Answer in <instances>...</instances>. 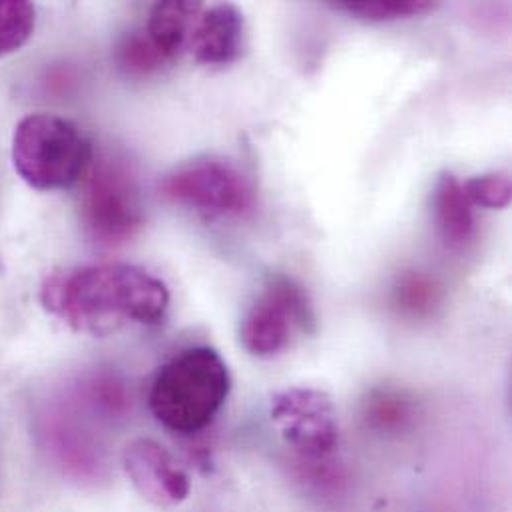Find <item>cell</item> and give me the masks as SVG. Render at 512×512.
<instances>
[{
	"instance_id": "6da1fadb",
	"label": "cell",
	"mask_w": 512,
	"mask_h": 512,
	"mask_svg": "<svg viewBox=\"0 0 512 512\" xmlns=\"http://www.w3.org/2000/svg\"><path fill=\"white\" fill-rule=\"evenodd\" d=\"M40 299L70 329L92 337H108L132 325H156L170 307L166 283L126 263L52 273L42 283Z\"/></svg>"
},
{
	"instance_id": "7a4b0ae2",
	"label": "cell",
	"mask_w": 512,
	"mask_h": 512,
	"mask_svg": "<svg viewBox=\"0 0 512 512\" xmlns=\"http://www.w3.org/2000/svg\"><path fill=\"white\" fill-rule=\"evenodd\" d=\"M232 389L226 361L212 347H192L172 357L150 389V411L168 431L196 435L224 407Z\"/></svg>"
},
{
	"instance_id": "3957f363",
	"label": "cell",
	"mask_w": 512,
	"mask_h": 512,
	"mask_svg": "<svg viewBox=\"0 0 512 512\" xmlns=\"http://www.w3.org/2000/svg\"><path fill=\"white\" fill-rule=\"evenodd\" d=\"M12 164L36 190H62L92 164V148L72 122L54 114L22 118L12 136Z\"/></svg>"
},
{
	"instance_id": "277c9868",
	"label": "cell",
	"mask_w": 512,
	"mask_h": 512,
	"mask_svg": "<svg viewBox=\"0 0 512 512\" xmlns=\"http://www.w3.org/2000/svg\"><path fill=\"white\" fill-rule=\"evenodd\" d=\"M86 234L106 248L132 240L144 226V204L132 168L118 158H102L90 168L82 196Z\"/></svg>"
},
{
	"instance_id": "5b68a950",
	"label": "cell",
	"mask_w": 512,
	"mask_h": 512,
	"mask_svg": "<svg viewBox=\"0 0 512 512\" xmlns=\"http://www.w3.org/2000/svg\"><path fill=\"white\" fill-rule=\"evenodd\" d=\"M313 323V309L301 285L285 275H275L248 309L240 339L248 353L275 357L293 343L297 333L311 331Z\"/></svg>"
},
{
	"instance_id": "8992f818",
	"label": "cell",
	"mask_w": 512,
	"mask_h": 512,
	"mask_svg": "<svg viewBox=\"0 0 512 512\" xmlns=\"http://www.w3.org/2000/svg\"><path fill=\"white\" fill-rule=\"evenodd\" d=\"M271 423L303 461L325 465L339 447V423L331 397L311 387H291L271 401Z\"/></svg>"
},
{
	"instance_id": "52a82bcc",
	"label": "cell",
	"mask_w": 512,
	"mask_h": 512,
	"mask_svg": "<svg viewBox=\"0 0 512 512\" xmlns=\"http://www.w3.org/2000/svg\"><path fill=\"white\" fill-rule=\"evenodd\" d=\"M166 200L204 216H242L254 204L248 178L230 162L198 160L168 174L160 186Z\"/></svg>"
},
{
	"instance_id": "ba28073f",
	"label": "cell",
	"mask_w": 512,
	"mask_h": 512,
	"mask_svg": "<svg viewBox=\"0 0 512 512\" xmlns=\"http://www.w3.org/2000/svg\"><path fill=\"white\" fill-rule=\"evenodd\" d=\"M122 467L138 495L156 507H176L190 495V477L154 439H134L122 451Z\"/></svg>"
},
{
	"instance_id": "9c48e42d",
	"label": "cell",
	"mask_w": 512,
	"mask_h": 512,
	"mask_svg": "<svg viewBox=\"0 0 512 512\" xmlns=\"http://www.w3.org/2000/svg\"><path fill=\"white\" fill-rule=\"evenodd\" d=\"M246 22L234 4H214L204 8L192 28L188 48L206 66H226L238 60L244 48Z\"/></svg>"
},
{
	"instance_id": "30bf717a",
	"label": "cell",
	"mask_w": 512,
	"mask_h": 512,
	"mask_svg": "<svg viewBox=\"0 0 512 512\" xmlns=\"http://www.w3.org/2000/svg\"><path fill=\"white\" fill-rule=\"evenodd\" d=\"M435 224L445 246L459 250L467 246L475 236L473 202L469 200L463 182L445 172L439 176L433 196Z\"/></svg>"
},
{
	"instance_id": "8fae6325",
	"label": "cell",
	"mask_w": 512,
	"mask_h": 512,
	"mask_svg": "<svg viewBox=\"0 0 512 512\" xmlns=\"http://www.w3.org/2000/svg\"><path fill=\"white\" fill-rule=\"evenodd\" d=\"M204 10L202 2L190 0H166L152 6L146 26V36L158 48V52L172 60L190 42L192 28Z\"/></svg>"
},
{
	"instance_id": "7c38bea8",
	"label": "cell",
	"mask_w": 512,
	"mask_h": 512,
	"mask_svg": "<svg viewBox=\"0 0 512 512\" xmlns=\"http://www.w3.org/2000/svg\"><path fill=\"white\" fill-rule=\"evenodd\" d=\"M337 10L369 22H389L433 12L439 2L431 0H339Z\"/></svg>"
},
{
	"instance_id": "4fadbf2b",
	"label": "cell",
	"mask_w": 512,
	"mask_h": 512,
	"mask_svg": "<svg viewBox=\"0 0 512 512\" xmlns=\"http://www.w3.org/2000/svg\"><path fill=\"white\" fill-rule=\"evenodd\" d=\"M36 10L30 2L0 0V58L18 50L34 32Z\"/></svg>"
},
{
	"instance_id": "5bb4252c",
	"label": "cell",
	"mask_w": 512,
	"mask_h": 512,
	"mask_svg": "<svg viewBox=\"0 0 512 512\" xmlns=\"http://www.w3.org/2000/svg\"><path fill=\"white\" fill-rule=\"evenodd\" d=\"M118 66L132 76H144L162 68L168 60L150 42L146 32H130L116 48Z\"/></svg>"
},
{
	"instance_id": "9a60e30c",
	"label": "cell",
	"mask_w": 512,
	"mask_h": 512,
	"mask_svg": "<svg viewBox=\"0 0 512 512\" xmlns=\"http://www.w3.org/2000/svg\"><path fill=\"white\" fill-rule=\"evenodd\" d=\"M473 206L503 210L511 204L512 184L509 174H485L463 182Z\"/></svg>"
},
{
	"instance_id": "2e32d148",
	"label": "cell",
	"mask_w": 512,
	"mask_h": 512,
	"mask_svg": "<svg viewBox=\"0 0 512 512\" xmlns=\"http://www.w3.org/2000/svg\"><path fill=\"white\" fill-rule=\"evenodd\" d=\"M367 419L379 429H397L409 419V403L401 395L377 391L367 401Z\"/></svg>"
},
{
	"instance_id": "e0dca14e",
	"label": "cell",
	"mask_w": 512,
	"mask_h": 512,
	"mask_svg": "<svg viewBox=\"0 0 512 512\" xmlns=\"http://www.w3.org/2000/svg\"><path fill=\"white\" fill-rule=\"evenodd\" d=\"M86 399L92 403L94 409L106 413V415H120L128 407V397L114 377H94L88 383Z\"/></svg>"
},
{
	"instance_id": "ac0fdd59",
	"label": "cell",
	"mask_w": 512,
	"mask_h": 512,
	"mask_svg": "<svg viewBox=\"0 0 512 512\" xmlns=\"http://www.w3.org/2000/svg\"><path fill=\"white\" fill-rule=\"evenodd\" d=\"M435 299H437V293L433 285H429L421 277H409L397 289L399 305L411 313L429 311L435 305Z\"/></svg>"
}]
</instances>
